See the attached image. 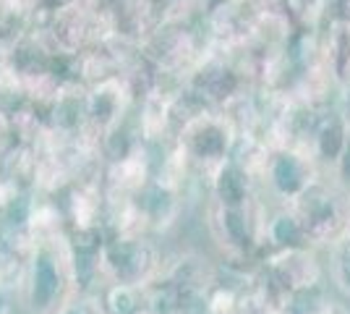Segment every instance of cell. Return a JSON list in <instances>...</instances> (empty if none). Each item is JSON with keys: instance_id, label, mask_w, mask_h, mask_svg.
Returning <instances> with one entry per match:
<instances>
[{"instance_id": "9", "label": "cell", "mask_w": 350, "mask_h": 314, "mask_svg": "<svg viewBox=\"0 0 350 314\" xmlns=\"http://www.w3.org/2000/svg\"><path fill=\"white\" fill-rule=\"evenodd\" d=\"M105 304H107L110 314H139V301L133 296V285L116 283L110 288Z\"/></svg>"}, {"instance_id": "12", "label": "cell", "mask_w": 350, "mask_h": 314, "mask_svg": "<svg viewBox=\"0 0 350 314\" xmlns=\"http://www.w3.org/2000/svg\"><path fill=\"white\" fill-rule=\"evenodd\" d=\"M337 179L340 183L350 189V131H348V142H345V147H342V155H340V160H337Z\"/></svg>"}, {"instance_id": "10", "label": "cell", "mask_w": 350, "mask_h": 314, "mask_svg": "<svg viewBox=\"0 0 350 314\" xmlns=\"http://www.w3.org/2000/svg\"><path fill=\"white\" fill-rule=\"evenodd\" d=\"M335 278L337 283L350 293V239H342V244H340V252H337L335 262Z\"/></svg>"}, {"instance_id": "7", "label": "cell", "mask_w": 350, "mask_h": 314, "mask_svg": "<svg viewBox=\"0 0 350 314\" xmlns=\"http://www.w3.org/2000/svg\"><path fill=\"white\" fill-rule=\"evenodd\" d=\"M215 192L217 199L222 202V207H243L248 196V179L246 173L235 165H228L219 170L217 181H215Z\"/></svg>"}, {"instance_id": "8", "label": "cell", "mask_w": 350, "mask_h": 314, "mask_svg": "<svg viewBox=\"0 0 350 314\" xmlns=\"http://www.w3.org/2000/svg\"><path fill=\"white\" fill-rule=\"evenodd\" d=\"M269 236L275 244H280L282 249H293V246H304L306 233H304V225L295 218V212H282L278 215L272 225H269Z\"/></svg>"}, {"instance_id": "4", "label": "cell", "mask_w": 350, "mask_h": 314, "mask_svg": "<svg viewBox=\"0 0 350 314\" xmlns=\"http://www.w3.org/2000/svg\"><path fill=\"white\" fill-rule=\"evenodd\" d=\"M272 275L288 293H306L321 280V267L314 254H308L304 246H293V249H282V254L275 257Z\"/></svg>"}, {"instance_id": "1", "label": "cell", "mask_w": 350, "mask_h": 314, "mask_svg": "<svg viewBox=\"0 0 350 314\" xmlns=\"http://www.w3.org/2000/svg\"><path fill=\"white\" fill-rule=\"evenodd\" d=\"M295 218L304 225L308 241L332 244L350 233V196L345 192L329 189L321 181H311L295 196Z\"/></svg>"}, {"instance_id": "11", "label": "cell", "mask_w": 350, "mask_h": 314, "mask_svg": "<svg viewBox=\"0 0 350 314\" xmlns=\"http://www.w3.org/2000/svg\"><path fill=\"white\" fill-rule=\"evenodd\" d=\"M53 314H100V309L89 301H66V304H58Z\"/></svg>"}, {"instance_id": "2", "label": "cell", "mask_w": 350, "mask_h": 314, "mask_svg": "<svg viewBox=\"0 0 350 314\" xmlns=\"http://www.w3.org/2000/svg\"><path fill=\"white\" fill-rule=\"evenodd\" d=\"M103 262L118 283L142 285L154 270V249L144 241L118 239L103 249Z\"/></svg>"}, {"instance_id": "13", "label": "cell", "mask_w": 350, "mask_h": 314, "mask_svg": "<svg viewBox=\"0 0 350 314\" xmlns=\"http://www.w3.org/2000/svg\"><path fill=\"white\" fill-rule=\"evenodd\" d=\"M0 314H8V309H5V304L0 301Z\"/></svg>"}, {"instance_id": "3", "label": "cell", "mask_w": 350, "mask_h": 314, "mask_svg": "<svg viewBox=\"0 0 350 314\" xmlns=\"http://www.w3.org/2000/svg\"><path fill=\"white\" fill-rule=\"evenodd\" d=\"M63 267L60 259L50 249H40L34 254L29 272V306L40 314H53L63 293Z\"/></svg>"}, {"instance_id": "5", "label": "cell", "mask_w": 350, "mask_h": 314, "mask_svg": "<svg viewBox=\"0 0 350 314\" xmlns=\"http://www.w3.org/2000/svg\"><path fill=\"white\" fill-rule=\"evenodd\" d=\"M269 181H272L278 194L295 199L314 181L311 179V165L295 152H282L269 165Z\"/></svg>"}, {"instance_id": "6", "label": "cell", "mask_w": 350, "mask_h": 314, "mask_svg": "<svg viewBox=\"0 0 350 314\" xmlns=\"http://www.w3.org/2000/svg\"><path fill=\"white\" fill-rule=\"evenodd\" d=\"M348 131H350V120L345 116H340V113L329 116V118L321 123L319 131H317V152H319V157L324 163L335 165L340 160L342 147L348 142Z\"/></svg>"}]
</instances>
